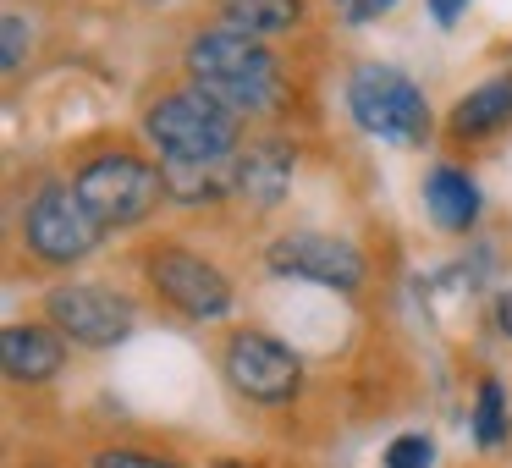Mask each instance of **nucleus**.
I'll return each mask as SVG.
<instances>
[{"mask_svg": "<svg viewBox=\"0 0 512 468\" xmlns=\"http://www.w3.org/2000/svg\"><path fill=\"white\" fill-rule=\"evenodd\" d=\"M347 111H353V122L364 127L369 138L397 144V149L430 144V127H435L430 100L419 94V83H413L408 72L386 67V61L353 67V78H347Z\"/></svg>", "mask_w": 512, "mask_h": 468, "instance_id": "3", "label": "nucleus"}, {"mask_svg": "<svg viewBox=\"0 0 512 468\" xmlns=\"http://www.w3.org/2000/svg\"><path fill=\"white\" fill-rule=\"evenodd\" d=\"M0 364H6L12 380H23V386L56 380L61 364H67V336L56 325H6V336H0Z\"/></svg>", "mask_w": 512, "mask_h": 468, "instance_id": "11", "label": "nucleus"}, {"mask_svg": "<svg viewBox=\"0 0 512 468\" xmlns=\"http://www.w3.org/2000/svg\"><path fill=\"white\" fill-rule=\"evenodd\" d=\"M23 56H28V23L17 12H6V23H0V67L17 72V67H23Z\"/></svg>", "mask_w": 512, "mask_h": 468, "instance_id": "18", "label": "nucleus"}, {"mask_svg": "<svg viewBox=\"0 0 512 468\" xmlns=\"http://www.w3.org/2000/svg\"><path fill=\"white\" fill-rule=\"evenodd\" d=\"M78 199L89 204V215L111 232V226H138L155 215V204L166 199V171L149 166L144 155H127V149H111V155H94L89 166L72 177Z\"/></svg>", "mask_w": 512, "mask_h": 468, "instance_id": "4", "label": "nucleus"}, {"mask_svg": "<svg viewBox=\"0 0 512 468\" xmlns=\"http://www.w3.org/2000/svg\"><path fill=\"white\" fill-rule=\"evenodd\" d=\"M243 116L226 111L199 83L160 94L144 111V138L160 149V166H232L243 149Z\"/></svg>", "mask_w": 512, "mask_h": 468, "instance_id": "1", "label": "nucleus"}, {"mask_svg": "<svg viewBox=\"0 0 512 468\" xmlns=\"http://www.w3.org/2000/svg\"><path fill=\"white\" fill-rule=\"evenodd\" d=\"M105 226L89 215V204L78 199V188L67 182H45L23 210V243L34 248L45 265H78L94 254Z\"/></svg>", "mask_w": 512, "mask_h": 468, "instance_id": "5", "label": "nucleus"}, {"mask_svg": "<svg viewBox=\"0 0 512 468\" xmlns=\"http://www.w3.org/2000/svg\"><path fill=\"white\" fill-rule=\"evenodd\" d=\"M501 127H512V72H501V78H485L474 94H463L452 111V138H490L501 133Z\"/></svg>", "mask_w": 512, "mask_h": 468, "instance_id": "13", "label": "nucleus"}, {"mask_svg": "<svg viewBox=\"0 0 512 468\" xmlns=\"http://www.w3.org/2000/svg\"><path fill=\"white\" fill-rule=\"evenodd\" d=\"M496 309H501V331H512V298H501Z\"/></svg>", "mask_w": 512, "mask_h": 468, "instance_id": "22", "label": "nucleus"}, {"mask_svg": "<svg viewBox=\"0 0 512 468\" xmlns=\"http://www.w3.org/2000/svg\"><path fill=\"white\" fill-rule=\"evenodd\" d=\"M265 265L270 276H287V281H314V287H331V292H358L364 287V254H358L347 237L331 232H287L265 248Z\"/></svg>", "mask_w": 512, "mask_h": 468, "instance_id": "9", "label": "nucleus"}, {"mask_svg": "<svg viewBox=\"0 0 512 468\" xmlns=\"http://www.w3.org/2000/svg\"><path fill=\"white\" fill-rule=\"evenodd\" d=\"M463 12H468V0H430V17H435L441 28H452Z\"/></svg>", "mask_w": 512, "mask_h": 468, "instance_id": "21", "label": "nucleus"}, {"mask_svg": "<svg viewBox=\"0 0 512 468\" xmlns=\"http://www.w3.org/2000/svg\"><path fill=\"white\" fill-rule=\"evenodd\" d=\"M424 210L441 232H468L479 221V188L463 166H435L424 177Z\"/></svg>", "mask_w": 512, "mask_h": 468, "instance_id": "12", "label": "nucleus"}, {"mask_svg": "<svg viewBox=\"0 0 512 468\" xmlns=\"http://www.w3.org/2000/svg\"><path fill=\"white\" fill-rule=\"evenodd\" d=\"M149 287L160 292V303L182 314V320H226L232 314V281L210 265L204 254L193 248H177V243H160L149 248Z\"/></svg>", "mask_w": 512, "mask_h": 468, "instance_id": "6", "label": "nucleus"}, {"mask_svg": "<svg viewBox=\"0 0 512 468\" xmlns=\"http://www.w3.org/2000/svg\"><path fill=\"white\" fill-rule=\"evenodd\" d=\"M292 171H298V149L287 138H254L232 160V193L243 204H254V210H270V204L287 199Z\"/></svg>", "mask_w": 512, "mask_h": 468, "instance_id": "10", "label": "nucleus"}, {"mask_svg": "<svg viewBox=\"0 0 512 468\" xmlns=\"http://www.w3.org/2000/svg\"><path fill=\"white\" fill-rule=\"evenodd\" d=\"M474 441H479V452H501V441H507V391H501L496 375L479 380V397H474Z\"/></svg>", "mask_w": 512, "mask_h": 468, "instance_id": "16", "label": "nucleus"}, {"mask_svg": "<svg viewBox=\"0 0 512 468\" xmlns=\"http://www.w3.org/2000/svg\"><path fill=\"white\" fill-rule=\"evenodd\" d=\"M221 17L226 28L259 39V34H281L303 17V0H221Z\"/></svg>", "mask_w": 512, "mask_h": 468, "instance_id": "14", "label": "nucleus"}, {"mask_svg": "<svg viewBox=\"0 0 512 468\" xmlns=\"http://www.w3.org/2000/svg\"><path fill=\"white\" fill-rule=\"evenodd\" d=\"M226 380L259 408H287L303 386V358L270 331H237L226 342Z\"/></svg>", "mask_w": 512, "mask_h": 468, "instance_id": "7", "label": "nucleus"}, {"mask_svg": "<svg viewBox=\"0 0 512 468\" xmlns=\"http://www.w3.org/2000/svg\"><path fill=\"white\" fill-rule=\"evenodd\" d=\"M45 314H50V325L78 347H116L138 320L127 292L94 287V281H61V287H50Z\"/></svg>", "mask_w": 512, "mask_h": 468, "instance_id": "8", "label": "nucleus"}, {"mask_svg": "<svg viewBox=\"0 0 512 468\" xmlns=\"http://www.w3.org/2000/svg\"><path fill=\"white\" fill-rule=\"evenodd\" d=\"M435 463V441L430 435H397L386 446V468H430Z\"/></svg>", "mask_w": 512, "mask_h": 468, "instance_id": "17", "label": "nucleus"}, {"mask_svg": "<svg viewBox=\"0 0 512 468\" xmlns=\"http://www.w3.org/2000/svg\"><path fill=\"white\" fill-rule=\"evenodd\" d=\"M188 78L237 116H265V111H276L281 94H287L276 56H270L259 39L237 34V28H226V23L210 28V34H193Z\"/></svg>", "mask_w": 512, "mask_h": 468, "instance_id": "2", "label": "nucleus"}, {"mask_svg": "<svg viewBox=\"0 0 512 468\" xmlns=\"http://www.w3.org/2000/svg\"><path fill=\"white\" fill-rule=\"evenodd\" d=\"M391 6H397V0H353V6H347V23H375Z\"/></svg>", "mask_w": 512, "mask_h": 468, "instance_id": "20", "label": "nucleus"}, {"mask_svg": "<svg viewBox=\"0 0 512 468\" xmlns=\"http://www.w3.org/2000/svg\"><path fill=\"white\" fill-rule=\"evenodd\" d=\"M94 468H177L171 457H155V452H127V446H111V452L94 457Z\"/></svg>", "mask_w": 512, "mask_h": 468, "instance_id": "19", "label": "nucleus"}, {"mask_svg": "<svg viewBox=\"0 0 512 468\" xmlns=\"http://www.w3.org/2000/svg\"><path fill=\"white\" fill-rule=\"evenodd\" d=\"M166 171V199L177 204H215L232 193V166H160Z\"/></svg>", "mask_w": 512, "mask_h": 468, "instance_id": "15", "label": "nucleus"}]
</instances>
